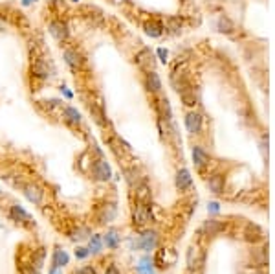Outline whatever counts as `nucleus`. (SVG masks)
Segmentation results:
<instances>
[{"instance_id":"nucleus-1","label":"nucleus","mask_w":275,"mask_h":274,"mask_svg":"<svg viewBox=\"0 0 275 274\" xmlns=\"http://www.w3.org/2000/svg\"><path fill=\"white\" fill-rule=\"evenodd\" d=\"M90 177L94 181H97V183H109L110 177H112L109 162L103 157L92 158V162H90Z\"/></svg>"},{"instance_id":"nucleus-2","label":"nucleus","mask_w":275,"mask_h":274,"mask_svg":"<svg viewBox=\"0 0 275 274\" xmlns=\"http://www.w3.org/2000/svg\"><path fill=\"white\" fill-rule=\"evenodd\" d=\"M48 32H50V35L57 41V43H66L68 37H70V28H68V24H66V20H63V19L50 20Z\"/></svg>"},{"instance_id":"nucleus-3","label":"nucleus","mask_w":275,"mask_h":274,"mask_svg":"<svg viewBox=\"0 0 275 274\" xmlns=\"http://www.w3.org/2000/svg\"><path fill=\"white\" fill-rule=\"evenodd\" d=\"M132 221L138 227H145V225L153 221V210H151L147 202H138L136 204L134 212H132Z\"/></svg>"},{"instance_id":"nucleus-4","label":"nucleus","mask_w":275,"mask_h":274,"mask_svg":"<svg viewBox=\"0 0 275 274\" xmlns=\"http://www.w3.org/2000/svg\"><path fill=\"white\" fill-rule=\"evenodd\" d=\"M63 57H64V63L70 66L72 70H81L84 66V55L77 48H64V52H63Z\"/></svg>"},{"instance_id":"nucleus-5","label":"nucleus","mask_w":275,"mask_h":274,"mask_svg":"<svg viewBox=\"0 0 275 274\" xmlns=\"http://www.w3.org/2000/svg\"><path fill=\"white\" fill-rule=\"evenodd\" d=\"M32 76L35 79H40V81H46L48 78L53 76V70H51V65L48 61H44L42 57H37L32 63Z\"/></svg>"},{"instance_id":"nucleus-6","label":"nucleus","mask_w":275,"mask_h":274,"mask_svg":"<svg viewBox=\"0 0 275 274\" xmlns=\"http://www.w3.org/2000/svg\"><path fill=\"white\" fill-rule=\"evenodd\" d=\"M116 214H118V208H116L114 202H105L97 208L96 214V221L97 225H107V223L114 221Z\"/></svg>"},{"instance_id":"nucleus-7","label":"nucleus","mask_w":275,"mask_h":274,"mask_svg":"<svg viewBox=\"0 0 275 274\" xmlns=\"http://www.w3.org/2000/svg\"><path fill=\"white\" fill-rule=\"evenodd\" d=\"M88 107V112H90V118L94 120V124L99 125V127H107L109 125V120H107V112L103 109L101 103H96V101H88L86 103Z\"/></svg>"},{"instance_id":"nucleus-8","label":"nucleus","mask_w":275,"mask_h":274,"mask_svg":"<svg viewBox=\"0 0 275 274\" xmlns=\"http://www.w3.org/2000/svg\"><path fill=\"white\" fill-rule=\"evenodd\" d=\"M9 217H11V221L19 223V225H24V227H33V219L32 216L26 212L20 204H13V206H9Z\"/></svg>"},{"instance_id":"nucleus-9","label":"nucleus","mask_w":275,"mask_h":274,"mask_svg":"<svg viewBox=\"0 0 275 274\" xmlns=\"http://www.w3.org/2000/svg\"><path fill=\"white\" fill-rule=\"evenodd\" d=\"M136 65L140 66L141 70H154V66H156V61H154V53L149 50V48H141L140 52L136 53Z\"/></svg>"},{"instance_id":"nucleus-10","label":"nucleus","mask_w":275,"mask_h":274,"mask_svg":"<svg viewBox=\"0 0 275 274\" xmlns=\"http://www.w3.org/2000/svg\"><path fill=\"white\" fill-rule=\"evenodd\" d=\"M22 193H24V197L28 199L30 202H33V204H40L42 202V199H44V191H42V188L40 186H37V184H22Z\"/></svg>"},{"instance_id":"nucleus-11","label":"nucleus","mask_w":275,"mask_h":274,"mask_svg":"<svg viewBox=\"0 0 275 274\" xmlns=\"http://www.w3.org/2000/svg\"><path fill=\"white\" fill-rule=\"evenodd\" d=\"M61 118H63L64 124L68 125V127H72V129L79 127L81 122H83L81 112L77 111L76 107H63V111H61Z\"/></svg>"},{"instance_id":"nucleus-12","label":"nucleus","mask_w":275,"mask_h":274,"mask_svg":"<svg viewBox=\"0 0 275 274\" xmlns=\"http://www.w3.org/2000/svg\"><path fill=\"white\" fill-rule=\"evenodd\" d=\"M186 129L189 135H200L202 133V114L191 111L186 114Z\"/></svg>"},{"instance_id":"nucleus-13","label":"nucleus","mask_w":275,"mask_h":274,"mask_svg":"<svg viewBox=\"0 0 275 274\" xmlns=\"http://www.w3.org/2000/svg\"><path fill=\"white\" fill-rule=\"evenodd\" d=\"M156 243H158V234L154 230H143L141 235L138 237V248L145 250V252L153 250L156 247Z\"/></svg>"},{"instance_id":"nucleus-14","label":"nucleus","mask_w":275,"mask_h":274,"mask_svg":"<svg viewBox=\"0 0 275 274\" xmlns=\"http://www.w3.org/2000/svg\"><path fill=\"white\" fill-rule=\"evenodd\" d=\"M101 237H103V245L107 248H110V250H116V248L119 247V243H121L119 230H116V228H109Z\"/></svg>"},{"instance_id":"nucleus-15","label":"nucleus","mask_w":275,"mask_h":274,"mask_svg":"<svg viewBox=\"0 0 275 274\" xmlns=\"http://www.w3.org/2000/svg\"><path fill=\"white\" fill-rule=\"evenodd\" d=\"M145 87H147V91L153 92V94H158V92L161 91V79L156 70H149V72L145 74Z\"/></svg>"},{"instance_id":"nucleus-16","label":"nucleus","mask_w":275,"mask_h":274,"mask_svg":"<svg viewBox=\"0 0 275 274\" xmlns=\"http://www.w3.org/2000/svg\"><path fill=\"white\" fill-rule=\"evenodd\" d=\"M204 263V254L198 247H191L187 250V267L189 269H196Z\"/></svg>"},{"instance_id":"nucleus-17","label":"nucleus","mask_w":275,"mask_h":274,"mask_svg":"<svg viewBox=\"0 0 275 274\" xmlns=\"http://www.w3.org/2000/svg\"><path fill=\"white\" fill-rule=\"evenodd\" d=\"M193 162L198 170H204L205 166H209V155L200 145H195L193 147Z\"/></svg>"},{"instance_id":"nucleus-18","label":"nucleus","mask_w":275,"mask_h":274,"mask_svg":"<svg viewBox=\"0 0 275 274\" xmlns=\"http://www.w3.org/2000/svg\"><path fill=\"white\" fill-rule=\"evenodd\" d=\"M191 184H193V179H191L189 170H186V168L178 170V173H176V188H178L180 191H186V189L191 188Z\"/></svg>"},{"instance_id":"nucleus-19","label":"nucleus","mask_w":275,"mask_h":274,"mask_svg":"<svg viewBox=\"0 0 275 274\" xmlns=\"http://www.w3.org/2000/svg\"><path fill=\"white\" fill-rule=\"evenodd\" d=\"M68 261H70L68 254H66L61 247H55V250H53V260H51V267H53V271H55V269L64 267V265H68Z\"/></svg>"},{"instance_id":"nucleus-20","label":"nucleus","mask_w":275,"mask_h":274,"mask_svg":"<svg viewBox=\"0 0 275 274\" xmlns=\"http://www.w3.org/2000/svg\"><path fill=\"white\" fill-rule=\"evenodd\" d=\"M202 230H204L207 235H218L224 230V223L218 221V219H207V221L204 223Z\"/></svg>"},{"instance_id":"nucleus-21","label":"nucleus","mask_w":275,"mask_h":274,"mask_svg":"<svg viewBox=\"0 0 275 274\" xmlns=\"http://www.w3.org/2000/svg\"><path fill=\"white\" fill-rule=\"evenodd\" d=\"M217 30L220 33H226V35H231V33L235 32V24H233V20L228 17V15H220L217 20Z\"/></svg>"},{"instance_id":"nucleus-22","label":"nucleus","mask_w":275,"mask_h":274,"mask_svg":"<svg viewBox=\"0 0 275 274\" xmlns=\"http://www.w3.org/2000/svg\"><path fill=\"white\" fill-rule=\"evenodd\" d=\"M207 188L213 193H224V177L222 175H211L207 179Z\"/></svg>"},{"instance_id":"nucleus-23","label":"nucleus","mask_w":275,"mask_h":274,"mask_svg":"<svg viewBox=\"0 0 275 274\" xmlns=\"http://www.w3.org/2000/svg\"><path fill=\"white\" fill-rule=\"evenodd\" d=\"M143 30L147 33L149 37H153V39H158L161 37V33H163V28H161L160 22H156V20H147L145 24H143Z\"/></svg>"},{"instance_id":"nucleus-24","label":"nucleus","mask_w":275,"mask_h":274,"mask_svg":"<svg viewBox=\"0 0 275 274\" xmlns=\"http://www.w3.org/2000/svg\"><path fill=\"white\" fill-rule=\"evenodd\" d=\"M156 109H158V112H160L161 120H165V122H171V120H173V111H171V105H169L167 98H160V99H158V103H156Z\"/></svg>"},{"instance_id":"nucleus-25","label":"nucleus","mask_w":275,"mask_h":274,"mask_svg":"<svg viewBox=\"0 0 275 274\" xmlns=\"http://www.w3.org/2000/svg\"><path fill=\"white\" fill-rule=\"evenodd\" d=\"M173 87L178 94H182V92H186V91L191 89V83H189V79H187L184 74H174L173 76Z\"/></svg>"},{"instance_id":"nucleus-26","label":"nucleus","mask_w":275,"mask_h":274,"mask_svg":"<svg viewBox=\"0 0 275 274\" xmlns=\"http://www.w3.org/2000/svg\"><path fill=\"white\" fill-rule=\"evenodd\" d=\"M123 175H125V181H127L132 188H136V186L141 183L140 171L136 170V166H132V168H125V170H123Z\"/></svg>"},{"instance_id":"nucleus-27","label":"nucleus","mask_w":275,"mask_h":274,"mask_svg":"<svg viewBox=\"0 0 275 274\" xmlns=\"http://www.w3.org/2000/svg\"><path fill=\"white\" fill-rule=\"evenodd\" d=\"M165 30L171 35H178L180 32H182V20L178 19V17H169V19L165 20Z\"/></svg>"},{"instance_id":"nucleus-28","label":"nucleus","mask_w":275,"mask_h":274,"mask_svg":"<svg viewBox=\"0 0 275 274\" xmlns=\"http://www.w3.org/2000/svg\"><path fill=\"white\" fill-rule=\"evenodd\" d=\"M88 250L90 254H99L103 250V237L99 234L90 235V241H88Z\"/></svg>"},{"instance_id":"nucleus-29","label":"nucleus","mask_w":275,"mask_h":274,"mask_svg":"<svg viewBox=\"0 0 275 274\" xmlns=\"http://www.w3.org/2000/svg\"><path fill=\"white\" fill-rule=\"evenodd\" d=\"M90 228H86V227H77V228H74L70 232V239L72 241H83V239H88L90 237Z\"/></svg>"},{"instance_id":"nucleus-30","label":"nucleus","mask_w":275,"mask_h":274,"mask_svg":"<svg viewBox=\"0 0 275 274\" xmlns=\"http://www.w3.org/2000/svg\"><path fill=\"white\" fill-rule=\"evenodd\" d=\"M136 199H138V202H147L151 199V191H149V186L145 183H140L136 186Z\"/></svg>"},{"instance_id":"nucleus-31","label":"nucleus","mask_w":275,"mask_h":274,"mask_svg":"<svg viewBox=\"0 0 275 274\" xmlns=\"http://www.w3.org/2000/svg\"><path fill=\"white\" fill-rule=\"evenodd\" d=\"M180 99H182V103L186 105V107H195L196 105V101H198V98H196V94H195V91H186L180 94Z\"/></svg>"},{"instance_id":"nucleus-32","label":"nucleus","mask_w":275,"mask_h":274,"mask_svg":"<svg viewBox=\"0 0 275 274\" xmlns=\"http://www.w3.org/2000/svg\"><path fill=\"white\" fill-rule=\"evenodd\" d=\"M19 271H20V274H37L39 273V269L33 267V263H28V261H20Z\"/></svg>"},{"instance_id":"nucleus-33","label":"nucleus","mask_w":275,"mask_h":274,"mask_svg":"<svg viewBox=\"0 0 275 274\" xmlns=\"http://www.w3.org/2000/svg\"><path fill=\"white\" fill-rule=\"evenodd\" d=\"M154 261H151L149 258H145V260H141V265L138 267V271L143 274H154Z\"/></svg>"},{"instance_id":"nucleus-34","label":"nucleus","mask_w":275,"mask_h":274,"mask_svg":"<svg viewBox=\"0 0 275 274\" xmlns=\"http://www.w3.org/2000/svg\"><path fill=\"white\" fill-rule=\"evenodd\" d=\"M40 103H42V107H44L46 111H51V109L59 107L61 101H59V99H46V101H40Z\"/></svg>"},{"instance_id":"nucleus-35","label":"nucleus","mask_w":275,"mask_h":274,"mask_svg":"<svg viewBox=\"0 0 275 274\" xmlns=\"http://www.w3.org/2000/svg\"><path fill=\"white\" fill-rule=\"evenodd\" d=\"M90 254V250L88 248H83V247H79L76 250V258H79V260H83V258H86V256Z\"/></svg>"},{"instance_id":"nucleus-36","label":"nucleus","mask_w":275,"mask_h":274,"mask_svg":"<svg viewBox=\"0 0 275 274\" xmlns=\"http://www.w3.org/2000/svg\"><path fill=\"white\" fill-rule=\"evenodd\" d=\"M74 274H97V273H96V269H92V267H88V265H86V267L77 269Z\"/></svg>"},{"instance_id":"nucleus-37","label":"nucleus","mask_w":275,"mask_h":274,"mask_svg":"<svg viewBox=\"0 0 275 274\" xmlns=\"http://www.w3.org/2000/svg\"><path fill=\"white\" fill-rule=\"evenodd\" d=\"M105 274H121V273H119V269L116 267V265H110V267L105 271Z\"/></svg>"},{"instance_id":"nucleus-38","label":"nucleus","mask_w":275,"mask_h":274,"mask_svg":"<svg viewBox=\"0 0 275 274\" xmlns=\"http://www.w3.org/2000/svg\"><path fill=\"white\" fill-rule=\"evenodd\" d=\"M7 28V22H6V19H4V17H2V15H0V32H4V30H6Z\"/></svg>"},{"instance_id":"nucleus-39","label":"nucleus","mask_w":275,"mask_h":274,"mask_svg":"<svg viewBox=\"0 0 275 274\" xmlns=\"http://www.w3.org/2000/svg\"><path fill=\"white\" fill-rule=\"evenodd\" d=\"M158 53H160L161 61H163V63H165V61H167V52H163V50H160V52H158Z\"/></svg>"}]
</instances>
